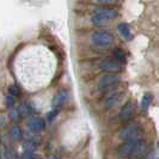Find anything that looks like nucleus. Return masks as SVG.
Instances as JSON below:
<instances>
[{"label":"nucleus","mask_w":159,"mask_h":159,"mask_svg":"<svg viewBox=\"0 0 159 159\" xmlns=\"http://www.w3.org/2000/svg\"><path fill=\"white\" fill-rule=\"evenodd\" d=\"M141 159H152V158L150 157V156H148V154H146V156H145L143 158H141ZM153 159H154V158H153Z\"/></svg>","instance_id":"22"},{"label":"nucleus","mask_w":159,"mask_h":159,"mask_svg":"<svg viewBox=\"0 0 159 159\" xmlns=\"http://www.w3.org/2000/svg\"><path fill=\"white\" fill-rule=\"evenodd\" d=\"M67 99H68V92L65 91V90L60 91V92L55 96L54 101H53V108H54V109L61 108V107L67 102Z\"/></svg>","instance_id":"10"},{"label":"nucleus","mask_w":159,"mask_h":159,"mask_svg":"<svg viewBox=\"0 0 159 159\" xmlns=\"http://www.w3.org/2000/svg\"><path fill=\"white\" fill-rule=\"evenodd\" d=\"M91 41L92 44L98 48H108L114 44V36L111 34L107 31H98L95 32L91 36Z\"/></svg>","instance_id":"2"},{"label":"nucleus","mask_w":159,"mask_h":159,"mask_svg":"<svg viewBox=\"0 0 159 159\" xmlns=\"http://www.w3.org/2000/svg\"><path fill=\"white\" fill-rule=\"evenodd\" d=\"M22 159H40V156H37L34 151H24Z\"/></svg>","instance_id":"16"},{"label":"nucleus","mask_w":159,"mask_h":159,"mask_svg":"<svg viewBox=\"0 0 159 159\" xmlns=\"http://www.w3.org/2000/svg\"><path fill=\"white\" fill-rule=\"evenodd\" d=\"M119 32L120 35H121V37H123L125 40H132L133 39V36H132V31H130V29H129V26H128L127 24L125 23H121L119 25Z\"/></svg>","instance_id":"11"},{"label":"nucleus","mask_w":159,"mask_h":159,"mask_svg":"<svg viewBox=\"0 0 159 159\" xmlns=\"http://www.w3.org/2000/svg\"><path fill=\"white\" fill-rule=\"evenodd\" d=\"M8 92H10V95L13 96V97H16L20 93V91H19V88L17 86V85H11L10 88H8Z\"/></svg>","instance_id":"19"},{"label":"nucleus","mask_w":159,"mask_h":159,"mask_svg":"<svg viewBox=\"0 0 159 159\" xmlns=\"http://www.w3.org/2000/svg\"><path fill=\"white\" fill-rule=\"evenodd\" d=\"M49 159H59V158H56V157H52V158H49Z\"/></svg>","instance_id":"23"},{"label":"nucleus","mask_w":159,"mask_h":159,"mask_svg":"<svg viewBox=\"0 0 159 159\" xmlns=\"http://www.w3.org/2000/svg\"><path fill=\"white\" fill-rule=\"evenodd\" d=\"M15 104H16V101H15V97L11 95H8L6 97V105H7L8 109H13V107H15Z\"/></svg>","instance_id":"17"},{"label":"nucleus","mask_w":159,"mask_h":159,"mask_svg":"<svg viewBox=\"0 0 159 159\" xmlns=\"http://www.w3.org/2000/svg\"><path fill=\"white\" fill-rule=\"evenodd\" d=\"M117 135L125 143H136L143 140V129L138 123H130L126 127L121 128Z\"/></svg>","instance_id":"1"},{"label":"nucleus","mask_w":159,"mask_h":159,"mask_svg":"<svg viewBox=\"0 0 159 159\" xmlns=\"http://www.w3.org/2000/svg\"><path fill=\"white\" fill-rule=\"evenodd\" d=\"M99 70L110 74H115L121 71V62L116 59H104L99 62Z\"/></svg>","instance_id":"5"},{"label":"nucleus","mask_w":159,"mask_h":159,"mask_svg":"<svg viewBox=\"0 0 159 159\" xmlns=\"http://www.w3.org/2000/svg\"><path fill=\"white\" fill-rule=\"evenodd\" d=\"M57 114H59V109H53L50 112H48V115H47L48 122H53V121L55 120L56 116H57Z\"/></svg>","instance_id":"18"},{"label":"nucleus","mask_w":159,"mask_h":159,"mask_svg":"<svg viewBox=\"0 0 159 159\" xmlns=\"http://www.w3.org/2000/svg\"><path fill=\"white\" fill-rule=\"evenodd\" d=\"M122 97H123V95H122L121 92H114L112 95H110L105 99V102H104V108H105L107 110L114 109V108L121 102Z\"/></svg>","instance_id":"9"},{"label":"nucleus","mask_w":159,"mask_h":159,"mask_svg":"<svg viewBox=\"0 0 159 159\" xmlns=\"http://www.w3.org/2000/svg\"><path fill=\"white\" fill-rule=\"evenodd\" d=\"M1 127H5V116L1 115Z\"/></svg>","instance_id":"21"},{"label":"nucleus","mask_w":159,"mask_h":159,"mask_svg":"<svg viewBox=\"0 0 159 159\" xmlns=\"http://www.w3.org/2000/svg\"><path fill=\"white\" fill-rule=\"evenodd\" d=\"M154 159H159V156H158V157H156V158H154Z\"/></svg>","instance_id":"24"},{"label":"nucleus","mask_w":159,"mask_h":159,"mask_svg":"<svg viewBox=\"0 0 159 159\" xmlns=\"http://www.w3.org/2000/svg\"><path fill=\"white\" fill-rule=\"evenodd\" d=\"M26 126L30 129V132L37 134V133H40L42 130H44L46 122H44V120L41 119V117H32V119H30L26 122Z\"/></svg>","instance_id":"7"},{"label":"nucleus","mask_w":159,"mask_h":159,"mask_svg":"<svg viewBox=\"0 0 159 159\" xmlns=\"http://www.w3.org/2000/svg\"><path fill=\"white\" fill-rule=\"evenodd\" d=\"M98 4H102V5H111V4H115L116 0H96Z\"/></svg>","instance_id":"20"},{"label":"nucleus","mask_w":159,"mask_h":159,"mask_svg":"<svg viewBox=\"0 0 159 159\" xmlns=\"http://www.w3.org/2000/svg\"><path fill=\"white\" fill-rule=\"evenodd\" d=\"M120 77L116 74H108V75H104L102 77L99 81H98V90L99 92L105 93L108 91L112 90L114 88H116L120 84Z\"/></svg>","instance_id":"3"},{"label":"nucleus","mask_w":159,"mask_h":159,"mask_svg":"<svg viewBox=\"0 0 159 159\" xmlns=\"http://www.w3.org/2000/svg\"><path fill=\"white\" fill-rule=\"evenodd\" d=\"M152 99H153V96H152L151 93H146V95L143 96L140 107H141V110H143V112H146L148 110V108H150V105H151V103H152Z\"/></svg>","instance_id":"12"},{"label":"nucleus","mask_w":159,"mask_h":159,"mask_svg":"<svg viewBox=\"0 0 159 159\" xmlns=\"http://www.w3.org/2000/svg\"><path fill=\"white\" fill-rule=\"evenodd\" d=\"M112 55H114V59H116L119 62H125L126 61V55H125V53H123V50L122 49H120V48H116V49H114V52H112Z\"/></svg>","instance_id":"13"},{"label":"nucleus","mask_w":159,"mask_h":159,"mask_svg":"<svg viewBox=\"0 0 159 159\" xmlns=\"http://www.w3.org/2000/svg\"><path fill=\"white\" fill-rule=\"evenodd\" d=\"M22 136H23V133H22V130H20L19 127H13L11 129V138L15 141H19L22 139Z\"/></svg>","instance_id":"14"},{"label":"nucleus","mask_w":159,"mask_h":159,"mask_svg":"<svg viewBox=\"0 0 159 159\" xmlns=\"http://www.w3.org/2000/svg\"><path fill=\"white\" fill-rule=\"evenodd\" d=\"M117 16H119V13H117L116 10L105 8V10H102L99 12H97L95 16L92 17V24L99 26V25H103V24L108 23L111 19H115Z\"/></svg>","instance_id":"4"},{"label":"nucleus","mask_w":159,"mask_h":159,"mask_svg":"<svg viewBox=\"0 0 159 159\" xmlns=\"http://www.w3.org/2000/svg\"><path fill=\"white\" fill-rule=\"evenodd\" d=\"M135 114V103L129 101L122 107V109L119 112V119L121 121H129Z\"/></svg>","instance_id":"6"},{"label":"nucleus","mask_w":159,"mask_h":159,"mask_svg":"<svg viewBox=\"0 0 159 159\" xmlns=\"http://www.w3.org/2000/svg\"><path fill=\"white\" fill-rule=\"evenodd\" d=\"M8 116H10V119L12 120L13 122H18L19 121V116H20V112H19V110H16V109H10Z\"/></svg>","instance_id":"15"},{"label":"nucleus","mask_w":159,"mask_h":159,"mask_svg":"<svg viewBox=\"0 0 159 159\" xmlns=\"http://www.w3.org/2000/svg\"><path fill=\"white\" fill-rule=\"evenodd\" d=\"M138 143V141H136ZM136 143H125L123 145H121L117 150V154L121 158H127L130 159V156L134 151V147H135Z\"/></svg>","instance_id":"8"}]
</instances>
